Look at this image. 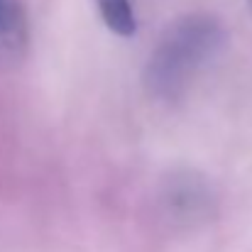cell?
I'll list each match as a JSON object with an SVG mask.
<instances>
[{"label":"cell","instance_id":"obj_1","mask_svg":"<svg viewBox=\"0 0 252 252\" xmlns=\"http://www.w3.org/2000/svg\"><path fill=\"white\" fill-rule=\"evenodd\" d=\"M225 44V30L213 15L193 12L174 20L159 37L142 74L150 98L179 100L198 71L218 57Z\"/></svg>","mask_w":252,"mask_h":252},{"label":"cell","instance_id":"obj_2","mask_svg":"<svg viewBox=\"0 0 252 252\" xmlns=\"http://www.w3.org/2000/svg\"><path fill=\"white\" fill-rule=\"evenodd\" d=\"M30 47V17L25 0H0V69L25 59Z\"/></svg>","mask_w":252,"mask_h":252},{"label":"cell","instance_id":"obj_3","mask_svg":"<svg viewBox=\"0 0 252 252\" xmlns=\"http://www.w3.org/2000/svg\"><path fill=\"white\" fill-rule=\"evenodd\" d=\"M164 198H167L169 211L176 213L184 220H189V218L193 220V218L203 216L211 208L208 186L201 179H193L191 174H186L181 179H174Z\"/></svg>","mask_w":252,"mask_h":252},{"label":"cell","instance_id":"obj_4","mask_svg":"<svg viewBox=\"0 0 252 252\" xmlns=\"http://www.w3.org/2000/svg\"><path fill=\"white\" fill-rule=\"evenodd\" d=\"M95 5L110 32H115L118 37H135L137 17L130 0H95Z\"/></svg>","mask_w":252,"mask_h":252},{"label":"cell","instance_id":"obj_5","mask_svg":"<svg viewBox=\"0 0 252 252\" xmlns=\"http://www.w3.org/2000/svg\"><path fill=\"white\" fill-rule=\"evenodd\" d=\"M248 5H250V12H252V0H248Z\"/></svg>","mask_w":252,"mask_h":252}]
</instances>
